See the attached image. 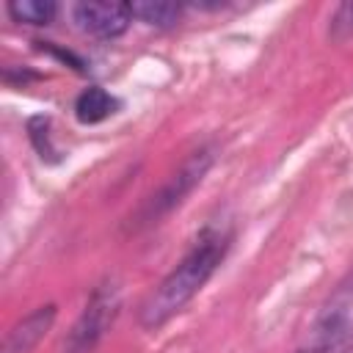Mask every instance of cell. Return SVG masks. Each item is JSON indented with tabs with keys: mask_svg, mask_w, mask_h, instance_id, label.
I'll return each mask as SVG.
<instances>
[{
	"mask_svg": "<svg viewBox=\"0 0 353 353\" xmlns=\"http://www.w3.org/2000/svg\"><path fill=\"white\" fill-rule=\"evenodd\" d=\"M6 14L19 25H50L58 14L52 0H8Z\"/></svg>",
	"mask_w": 353,
	"mask_h": 353,
	"instance_id": "obj_8",
	"label": "cell"
},
{
	"mask_svg": "<svg viewBox=\"0 0 353 353\" xmlns=\"http://www.w3.org/2000/svg\"><path fill=\"white\" fill-rule=\"evenodd\" d=\"M72 19L74 25L94 36V39H116L121 36L132 17L130 3H102V0H80L72 6Z\"/></svg>",
	"mask_w": 353,
	"mask_h": 353,
	"instance_id": "obj_4",
	"label": "cell"
},
{
	"mask_svg": "<svg viewBox=\"0 0 353 353\" xmlns=\"http://www.w3.org/2000/svg\"><path fill=\"white\" fill-rule=\"evenodd\" d=\"M229 243H232L229 232L204 229L199 240L190 245V251L168 270V276L141 303V314H138L141 325L146 331H157L171 317H176L212 279V273L218 270V265L229 251Z\"/></svg>",
	"mask_w": 353,
	"mask_h": 353,
	"instance_id": "obj_1",
	"label": "cell"
},
{
	"mask_svg": "<svg viewBox=\"0 0 353 353\" xmlns=\"http://www.w3.org/2000/svg\"><path fill=\"white\" fill-rule=\"evenodd\" d=\"M132 8V17L152 25V28H171L179 22L182 17V3H174V0H135L130 3Z\"/></svg>",
	"mask_w": 353,
	"mask_h": 353,
	"instance_id": "obj_6",
	"label": "cell"
},
{
	"mask_svg": "<svg viewBox=\"0 0 353 353\" xmlns=\"http://www.w3.org/2000/svg\"><path fill=\"white\" fill-rule=\"evenodd\" d=\"M28 132H30V141H33L36 152H39L41 157H47V160H55V157H52V154H55V146H52V141H50V119H44V116L30 119Z\"/></svg>",
	"mask_w": 353,
	"mask_h": 353,
	"instance_id": "obj_10",
	"label": "cell"
},
{
	"mask_svg": "<svg viewBox=\"0 0 353 353\" xmlns=\"http://www.w3.org/2000/svg\"><path fill=\"white\" fill-rule=\"evenodd\" d=\"M55 317H58V306L55 303L36 306L33 312H28L25 317H19L11 325V331L6 334V342H3V350L0 353H30L47 336V331L52 328Z\"/></svg>",
	"mask_w": 353,
	"mask_h": 353,
	"instance_id": "obj_5",
	"label": "cell"
},
{
	"mask_svg": "<svg viewBox=\"0 0 353 353\" xmlns=\"http://www.w3.org/2000/svg\"><path fill=\"white\" fill-rule=\"evenodd\" d=\"M353 36V0H345L339 3L334 11H331V19H328V39L334 44H342Z\"/></svg>",
	"mask_w": 353,
	"mask_h": 353,
	"instance_id": "obj_9",
	"label": "cell"
},
{
	"mask_svg": "<svg viewBox=\"0 0 353 353\" xmlns=\"http://www.w3.org/2000/svg\"><path fill=\"white\" fill-rule=\"evenodd\" d=\"M119 306H121L119 287L113 281L99 284L91 292V298L85 301L80 317L74 320V325H72V331L66 336L63 353H94V347L99 345L105 331L113 325V320L119 314Z\"/></svg>",
	"mask_w": 353,
	"mask_h": 353,
	"instance_id": "obj_3",
	"label": "cell"
},
{
	"mask_svg": "<svg viewBox=\"0 0 353 353\" xmlns=\"http://www.w3.org/2000/svg\"><path fill=\"white\" fill-rule=\"evenodd\" d=\"M212 163H215V149L212 146H199L196 152H190L182 160V165L176 171H171L168 179L152 196H146V201L130 218L127 229L130 232H141L146 226L160 223V218H165L171 210H176L196 190V185H201V179L207 176V171L212 168Z\"/></svg>",
	"mask_w": 353,
	"mask_h": 353,
	"instance_id": "obj_2",
	"label": "cell"
},
{
	"mask_svg": "<svg viewBox=\"0 0 353 353\" xmlns=\"http://www.w3.org/2000/svg\"><path fill=\"white\" fill-rule=\"evenodd\" d=\"M339 353H353V342H350V345H345V347H342Z\"/></svg>",
	"mask_w": 353,
	"mask_h": 353,
	"instance_id": "obj_11",
	"label": "cell"
},
{
	"mask_svg": "<svg viewBox=\"0 0 353 353\" xmlns=\"http://www.w3.org/2000/svg\"><path fill=\"white\" fill-rule=\"evenodd\" d=\"M113 108H116V99H113L105 88H99V85L85 88V91L74 99V116H77V121H83V124H97V121L108 119V116L113 113Z\"/></svg>",
	"mask_w": 353,
	"mask_h": 353,
	"instance_id": "obj_7",
	"label": "cell"
}]
</instances>
